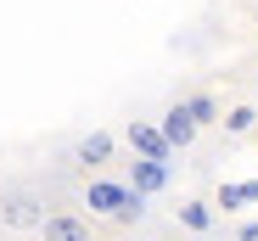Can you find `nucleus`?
Here are the masks:
<instances>
[{"label": "nucleus", "mask_w": 258, "mask_h": 241, "mask_svg": "<svg viewBox=\"0 0 258 241\" xmlns=\"http://www.w3.org/2000/svg\"><path fill=\"white\" fill-rule=\"evenodd\" d=\"M157 129H163V140L174 146V151H185V146L197 140V118L185 112V101H174V107L163 112V124H157Z\"/></svg>", "instance_id": "nucleus-6"}, {"label": "nucleus", "mask_w": 258, "mask_h": 241, "mask_svg": "<svg viewBox=\"0 0 258 241\" xmlns=\"http://www.w3.org/2000/svg\"><path fill=\"white\" fill-rule=\"evenodd\" d=\"M39 241H90V219L73 208H51L45 224H39Z\"/></svg>", "instance_id": "nucleus-3"}, {"label": "nucleus", "mask_w": 258, "mask_h": 241, "mask_svg": "<svg viewBox=\"0 0 258 241\" xmlns=\"http://www.w3.org/2000/svg\"><path fill=\"white\" fill-rule=\"evenodd\" d=\"M185 112L197 118V129H208V124H225V107L213 101V96H185Z\"/></svg>", "instance_id": "nucleus-9"}, {"label": "nucleus", "mask_w": 258, "mask_h": 241, "mask_svg": "<svg viewBox=\"0 0 258 241\" xmlns=\"http://www.w3.org/2000/svg\"><path fill=\"white\" fill-rule=\"evenodd\" d=\"M84 202H90V213L112 219V224H141L146 219V202L135 185H118V180H90L84 185Z\"/></svg>", "instance_id": "nucleus-1"}, {"label": "nucleus", "mask_w": 258, "mask_h": 241, "mask_svg": "<svg viewBox=\"0 0 258 241\" xmlns=\"http://www.w3.org/2000/svg\"><path fill=\"white\" fill-rule=\"evenodd\" d=\"M236 241H258V219H247V224L236 230Z\"/></svg>", "instance_id": "nucleus-10"}, {"label": "nucleus", "mask_w": 258, "mask_h": 241, "mask_svg": "<svg viewBox=\"0 0 258 241\" xmlns=\"http://www.w3.org/2000/svg\"><path fill=\"white\" fill-rule=\"evenodd\" d=\"M252 129H258V107H247V101L225 107V135H230V140H241V135H252Z\"/></svg>", "instance_id": "nucleus-7"}, {"label": "nucleus", "mask_w": 258, "mask_h": 241, "mask_svg": "<svg viewBox=\"0 0 258 241\" xmlns=\"http://www.w3.org/2000/svg\"><path fill=\"white\" fill-rule=\"evenodd\" d=\"M45 196H39L34 185H12V191H0V224L6 230H34L39 235V224H45Z\"/></svg>", "instance_id": "nucleus-2"}, {"label": "nucleus", "mask_w": 258, "mask_h": 241, "mask_svg": "<svg viewBox=\"0 0 258 241\" xmlns=\"http://www.w3.org/2000/svg\"><path fill=\"white\" fill-rule=\"evenodd\" d=\"M180 224L197 230V235H208V230H213V208L202 202V196H191V202H180Z\"/></svg>", "instance_id": "nucleus-8"}, {"label": "nucleus", "mask_w": 258, "mask_h": 241, "mask_svg": "<svg viewBox=\"0 0 258 241\" xmlns=\"http://www.w3.org/2000/svg\"><path fill=\"white\" fill-rule=\"evenodd\" d=\"M112 151H118V135L90 129V135L73 146V163H79V169H107V163H112Z\"/></svg>", "instance_id": "nucleus-4"}, {"label": "nucleus", "mask_w": 258, "mask_h": 241, "mask_svg": "<svg viewBox=\"0 0 258 241\" xmlns=\"http://www.w3.org/2000/svg\"><path fill=\"white\" fill-rule=\"evenodd\" d=\"M123 140L135 146L146 163H168V157H174V146H168V140H163V129H152V124H129V129H123Z\"/></svg>", "instance_id": "nucleus-5"}]
</instances>
